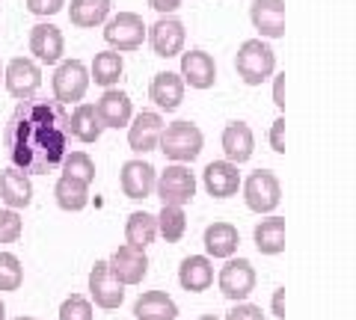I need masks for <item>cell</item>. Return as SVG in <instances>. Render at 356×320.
<instances>
[{
	"instance_id": "42",
	"label": "cell",
	"mask_w": 356,
	"mask_h": 320,
	"mask_svg": "<svg viewBox=\"0 0 356 320\" xmlns=\"http://www.w3.org/2000/svg\"><path fill=\"white\" fill-rule=\"evenodd\" d=\"M273 314L276 317H285V288H280L273 294Z\"/></svg>"
},
{
	"instance_id": "20",
	"label": "cell",
	"mask_w": 356,
	"mask_h": 320,
	"mask_svg": "<svg viewBox=\"0 0 356 320\" xmlns=\"http://www.w3.org/2000/svg\"><path fill=\"white\" fill-rule=\"evenodd\" d=\"M252 149H255V137H252V128L247 122H229L222 128V151L232 163H247L252 158Z\"/></svg>"
},
{
	"instance_id": "10",
	"label": "cell",
	"mask_w": 356,
	"mask_h": 320,
	"mask_svg": "<svg viewBox=\"0 0 356 320\" xmlns=\"http://www.w3.org/2000/svg\"><path fill=\"white\" fill-rule=\"evenodd\" d=\"M42 86V71L39 65L27 60V57H15L6 65V92L18 98V101H27V98H36Z\"/></svg>"
},
{
	"instance_id": "27",
	"label": "cell",
	"mask_w": 356,
	"mask_h": 320,
	"mask_svg": "<svg viewBox=\"0 0 356 320\" xmlns=\"http://www.w3.org/2000/svg\"><path fill=\"white\" fill-rule=\"evenodd\" d=\"M54 196H57V205L63 211H83L89 205V184L74 178V175H63L54 187Z\"/></svg>"
},
{
	"instance_id": "43",
	"label": "cell",
	"mask_w": 356,
	"mask_h": 320,
	"mask_svg": "<svg viewBox=\"0 0 356 320\" xmlns=\"http://www.w3.org/2000/svg\"><path fill=\"white\" fill-rule=\"evenodd\" d=\"M0 320H6V308H3V303H0Z\"/></svg>"
},
{
	"instance_id": "15",
	"label": "cell",
	"mask_w": 356,
	"mask_h": 320,
	"mask_svg": "<svg viewBox=\"0 0 356 320\" xmlns=\"http://www.w3.org/2000/svg\"><path fill=\"white\" fill-rule=\"evenodd\" d=\"M158 187V172L146 160H128L122 167V193L128 199H149Z\"/></svg>"
},
{
	"instance_id": "34",
	"label": "cell",
	"mask_w": 356,
	"mask_h": 320,
	"mask_svg": "<svg viewBox=\"0 0 356 320\" xmlns=\"http://www.w3.org/2000/svg\"><path fill=\"white\" fill-rule=\"evenodd\" d=\"M21 282H24L21 261L13 252H0V291H18Z\"/></svg>"
},
{
	"instance_id": "23",
	"label": "cell",
	"mask_w": 356,
	"mask_h": 320,
	"mask_svg": "<svg viewBox=\"0 0 356 320\" xmlns=\"http://www.w3.org/2000/svg\"><path fill=\"white\" fill-rule=\"evenodd\" d=\"M178 282H181V288L191 291V294L208 291L211 282H214V267H211V261L205 255H191V258L181 261V267H178Z\"/></svg>"
},
{
	"instance_id": "13",
	"label": "cell",
	"mask_w": 356,
	"mask_h": 320,
	"mask_svg": "<svg viewBox=\"0 0 356 320\" xmlns=\"http://www.w3.org/2000/svg\"><path fill=\"white\" fill-rule=\"evenodd\" d=\"M184 39H187V33H184V24L178 18H161L149 27V45L163 60L178 57L184 48Z\"/></svg>"
},
{
	"instance_id": "9",
	"label": "cell",
	"mask_w": 356,
	"mask_h": 320,
	"mask_svg": "<svg viewBox=\"0 0 356 320\" xmlns=\"http://www.w3.org/2000/svg\"><path fill=\"white\" fill-rule=\"evenodd\" d=\"M89 294H92L95 305L107 308V312H113V308L122 305V300H125V285L113 276L110 261H95L92 273H89Z\"/></svg>"
},
{
	"instance_id": "36",
	"label": "cell",
	"mask_w": 356,
	"mask_h": 320,
	"mask_svg": "<svg viewBox=\"0 0 356 320\" xmlns=\"http://www.w3.org/2000/svg\"><path fill=\"white\" fill-rule=\"evenodd\" d=\"M21 231H24V223H21V217L15 214V208L0 211V244H15L21 237Z\"/></svg>"
},
{
	"instance_id": "31",
	"label": "cell",
	"mask_w": 356,
	"mask_h": 320,
	"mask_svg": "<svg viewBox=\"0 0 356 320\" xmlns=\"http://www.w3.org/2000/svg\"><path fill=\"white\" fill-rule=\"evenodd\" d=\"M122 69H125V62H122V53L119 51H102L95 53L92 60V77L98 86H113L119 77H122Z\"/></svg>"
},
{
	"instance_id": "4",
	"label": "cell",
	"mask_w": 356,
	"mask_h": 320,
	"mask_svg": "<svg viewBox=\"0 0 356 320\" xmlns=\"http://www.w3.org/2000/svg\"><path fill=\"white\" fill-rule=\"evenodd\" d=\"M243 199H247V208L255 214H270L276 211L282 199V187L280 178L270 169H255L247 181H243Z\"/></svg>"
},
{
	"instance_id": "45",
	"label": "cell",
	"mask_w": 356,
	"mask_h": 320,
	"mask_svg": "<svg viewBox=\"0 0 356 320\" xmlns=\"http://www.w3.org/2000/svg\"><path fill=\"white\" fill-rule=\"evenodd\" d=\"M15 320H36V317H15Z\"/></svg>"
},
{
	"instance_id": "5",
	"label": "cell",
	"mask_w": 356,
	"mask_h": 320,
	"mask_svg": "<svg viewBox=\"0 0 356 320\" xmlns=\"http://www.w3.org/2000/svg\"><path fill=\"white\" fill-rule=\"evenodd\" d=\"M158 199L163 205H187V202H193V196H196V178H193V172L181 167V163H175V167H166L161 172V178H158Z\"/></svg>"
},
{
	"instance_id": "8",
	"label": "cell",
	"mask_w": 356,
	"mask_h": 320,
	"mask_svg": "<svg viewBox=\"0 0 356 320\" xmlns=\"http://www.w3.org/2000/svg\"><path fill=\"white\" fill-rule=\"evenodd\" d=\"M217 282H220V294L226 296V300L241 303V300H247L255 288V270L247 258H229L222 264Z\"/></svg>"
},
{
	"instance_id": "28",
	"label": "cell",
	"mask_w": 356,
	"mask_h": 320,
	"mask_svg": "<svg viewBox=\"0 0 356 320\" xmlns=\"http://www.w3.org/2000/svg\"><path fill=\"white\" fill-rule=\"evenodd\" d=\"M255 246H259L261 255H280L285 249V219L282 217L261 219L255 226Z\"/></svg>"
},
{
	"instance_id": "38",
	"label": "cell",
	"mask_w": 356,
	"mask_h": 320,
	"mask_svg": "<svg viewBox=\"0 0 356 320\" xmlns=\"http://www.w3.org/2000/svg\"><path fill=\"white\" fill-rule=\"evenodd\" d=\"M65 6V0H27V9L33 15H57Z\"/></svg>"
},
{
	"instance_id": "18",
	"label": "cell",
	"mask_w": 356,
	"mask_h": 320,
	"mask_svg": "<svg viewBox=\"0 0 356 320\" xmlns=\"http://www.w3.org/2000/svg\"><path fill=\"white\" fill-rule=\"evenodd\" d=\"M181 77L193 90H211L217 81V65L214 57L205 51H187L181 53Z\"/></svg>"
},
{
	"instance_id": "29",
	"label": "cell",
	"mask_w": 356,
	"mask_h": 320,
	"mask_svg": "<svg viewBox=\"0 0 356 320\" xmlns=\"http://www.w3.org/2000/svg\"><path fill=\"white\" fill-rule=\"evenodd\" d=\"M158 237V217H152L146 211H134L125 223V240L137 249H146Z\"/></svg>"
},
{
	"instance_id": "40",
	"label": "cell",
	"mask_w": 356,
	"mask_h": 320,
	"mask_svg": "<svg viewBox=\"0 0 356 320\" xmlns=\"http://www.w3.org/2000/svg\"><path fill=\"white\" fill-rule=\"evenodd\" d=\"M149 6L154 12H175V9L181 6V0H149Z\"/></svg>"
},
{
	"instance_id": "35",
	"label": "cell",
	"mask_w": 356,
	"mask_h": 320,
	"mask_svg": "<svg viewBox=\"0 0 356 320\" xmlns=\"http://www.w3.org/2000/svg\"><path fill=\"white\" fill-rule=\"evenodd\" d=\"M60 320H92V303L81 294H72L60 305Z\"/></svg>"
},
{
	"instance_id": "17",
	"label": "cell",
	"mask_w": 356,
	"mask_h": 320,
	"mask_svg": "<svg viewBox=\"0 0 356 320\" xmlns=\"http://www.w3.org/2000/svg\"><path fill=\"white\" fill-rule=\"evenodd\" d=\"M202 178H205V190L214 196V199L235 196L238 187H241L238 163H232V160H214V163H208L205 172H202Z\"/></svg>"
},
{
	"instance_id": "11",
	"label": "cell",
	"mask_w": 356,
	"mask_h": 320,
	"mask_svg": "<svg viewBox=\"0 0 356 320\" xmlns=\"http://www.w3.org/2000/svg\"><path fill=\"white\" fill-rule=\"evenodd\" d=\"M161 134H163V119L161 113H152V110H143L131 119L128 125V146L137 154L154 151L161 146Z\"/></svg>"
},
{
	"instance_id": "26",
	"label": "cell",
	"mask_w": 356,
	"mask_h": 320,
	"mask_svg": "<svg viewBox=\"0 0 356 320\" xmlns=\"http://www.w3.org/2000/svg\"><path fill=\"white\" fill-rule=\"evenodd\" d=\"M104 130V122L98 116V107L95 104H77L74 113H72V134L74 140L81 142H98Z\"/></svg>"
},
{
	"instance_id": "6",
	"label": "cell",
	"mask_w": 356,
	"mask_h": 320,
	"mask_svg": "<svg viewBox=\"0 0 356 320\" xmlns=\"http://www.w3.org/2000/svg\"><path fill=\"white\" fill-rule=\"evenodd\" d=\"M89 90V69L81 60H65L54 71V98L60 104L81 101Z\"/></svg>"
},
{
	"instance_id": "19",
	"label": "cell",
	"mask_w": 356,
	"mask_h": 320,
	"mask_svg": "<svg viewBox=\"0 0 356 320\" xmlns=\"http://www.w3.org/2000/svg\"><path fill=\"white\" fill-rule=\"evenodd\" d=\"M149 98L154 104H158L161 110H166V113H172V110H178V104L184 101V77L175 74V71H161L154 74V81L149 86Z\"/></svg>"
},
{
	"instance_id": "33",
	"label": "cell",
	"mask_w": 356,
	"mask_h": 320,
	"mask_svg": "<svg viewBox=\"0 0 356 320\" xmlns=\"http://www.w3.org/2000/svg\"><path fill=\"white\" fill-rule=\"evenodd\" d=\"M63 175H74L86 184L95 181V163L86 151H69V158L63 160Z\"/></svg>"
},
{
	"instance_id": "14",
	"label": "cell",
	"mask_w": 356,
	"mask_h": 320,
	"mask_svg": "<svg viewBox=\"0 0 356 320\" xmlns=\"http://www.w3.org/2000/svg\"><path fill=\"white\" fill-rule=\"evenodd\" d=\"M250 18L264 39L285 36V0H252Z\"/></svg>"
},
{
	"instance_id": "22",
	"label": "cell",
	"mask_w": 356,
	"mask_h": 320,
	"mask_svg": "<svg viewBox=\"0 0 356 320\" xmlns=\"http://www.w3.org/2000/svg\"><path fill=\"white\" fill-rule=\"evenodd\" d=\"M0 199L9 208H27L33 202V184L24 169L13 167V169L0 172Z\"/></svg>"
},
{
	"instance_id": "2",
	"label": "cell",
	"mask_w": 356,
	"mask_h": 320,
	"mask_svg": "<svg viewBox=\"0 0 356 320\" xmlns=\"http://www.w3.org/2000/svg\"><path fill=\"white\" fill-rule=\"evenodd\" d=\"M235 69L238 77L247 86H261L267 77L276 71V53L273 48L261 39H247L243 45L238 48V57H235Z\"/></svg>"
},
{
	"instance_id": "32",
	"label": "cell",
	"mask_w": 356,
	"mask_h": 320,
	"mask_svg": "<svg viewBox=\"0 0 356 320\" xmlns=\"http://www.w3.org/2000/svg\"><path fill=\"white\" fill-rule=\"evenodd\" d=\"M158 231L163 235L166 244H178L187 231V217L181 205H163L158 214Z\"/></svg>"
},
{
	"instance_id": "25",
	"label": "cell",
	"mask_w": 356,
	"mask_h": 320,
	"mask_svg": "<svg viewBox=\"0 0 356 320\" xmlns=\"http://www.w3.org/2000/svg\"><path fill=\"white\" fill-rule=\"evenodd\" d=\"M241 244V235L232 223H214L205 228V249L214 258H232Z\"/></svg>"
},
{
	"instance_id": "44",
	"label": "cell",
	"mask_w": 356,
	"mask_h": 320,
	"mask_svg": "<svg viewBox=\"0 0 356 320\" xmlns=\"http://www.w3.org/2000/svg\"><path fill=\"white\" fill-rule=\"evenodd\" d=\"M199 320H217L214 314H202V317H199Z\"/></svg>"
},
{
	"instance_id": "3",
	"label": "cell",
	"mask_w": 356,
	"mask_h": 320,
	"mask_svg": "<svg viewBox=\"0 0 356 320\" xmlns=\"http://www.w3.org/2000/svg\"><path fill=\"white\" fill-rule=\"evenodd\" d=\"M202 142H205L202 130H199L193 122L181 119V122H172V125L163 128L161 151L175 163H191V160H196L199 154H202Z\"/></svg>"
},
{
	"instance_id": "41",
	"label": "cell",
	"mask_w": 356,
	"mask_h": 320,
	"mask_svg": "<svg viewBox=\"0 0 356 320\" xmlns=\"http://www.w3.org/2000/svg\"><path fill=\"white\" fill-rule=\"evenodd\" d=\"M273 104L276 107H285V74H280L276 77V86H273Z\"/></svg>"
},
{
	"instance_id": "1",
	"label": "cell",
	"mask_w": 356,
	"mask_h": 320,
	"mask_svg": "<svg viewBox=\"0 0 356 320\" xmlns=\"http://www.w3.org/2000/svg\"><path fill=\"white\" fill-rule=\"evenodd\" d=\"M72 116L60 101L27 98L18 101L3 128V146L13 167L27 175H44L63 167L72 151Z\"/></svg>"
},
{
	"instance_id": "16",
	"label": "cell",
	"mask_w": 356,
	"mask_h": 320,
	"mask_svg": "<svg viewBox=\"0 0 356 320\" xmlns=\"http://www.w3.org/2000/svg\"><path fill=\"white\" fill-rule=\"evenodd\" d=\"M63 48H65V42H63V33L57 24L42 21V24H36L30 30V53H36L39 62H44V65L60 62Z\"/></svg>"
},
{
	"instance_id": "12",
	"label": "cell",
	"mask_w": 356,
	"mask_h": 320,
	"mask_svg": "<svg viewBox=\"0 0 356 320\" xmlns=\"http://www.w3.org/2000/svg\"><path fill=\"white\" fill-rule=\"evenodd\" d=\"M110 270L122 285H140L149 273V258H146V249H137V246H119L113 255H110Z\"/></svg>"
},
{
	"instance_id": "37",
	"label": "cell",
	"mask_w": 356,
	"mask_h": 320,
	"mask_svg": "<svg viewBox=\"0 0 356 320\" xmlns=\"http://www.w3.org/2000/svg\"><path fill=\"white\" fill-rule=\"evenodd\" d=\"M226 320H267V317H264V312H261L259 305H252V303H238V305L229 312Z\"/></svg>"
},
{
	"instance_id": "7",
	"label": "cell",
	"mask_w": 356,
	"mask_h": 320,
	"mask_svg": "<svg viewBox=\"0 0 356 320\" xmlns=\"http://www.w3.org/2000/svg\"><path fill=\"white\" fill-rule=\"evenodd\" d=\"M104 39L113 51H137L146 39V24L137 12H119L107 21Z\"/></svg>"
},
{
	"instance_id": "21",
	"label": "cell",
	"mask_w": 356,
	"mask_h": 320,
	"mask_svg": "<svg viewBox=\"0 0 356 320\" xmlns=\"http://www.w3.org/2000/svg\"><path fill=\"white\" fill-rule=\"evenodd\" d=\"M95 107H98V116H102L104 128H116L119 130V128L131 125V119H134L131 98L125 92H119V90H107Z\"/></svg>"
},
{
	"instance_id": "24",
	"label": "cell",
	"mask_w": 356,
	"mask_h": 320,
	"mask_svg": "<svg viewBox=\"0 0 356 320\" xmlns=\"http://www.w3.org/2000/svg\"><path fill=\"white\" fill-rule=\"evenodd\" d=\"M134 317L137 320H175L178 305L163 291H146L134 303Z\"/></svg>"
},
{
	"instance_id": "39",
	"label": "cell",
	"mask_w": 356,
	"mask_h": 320,
	"mask_svg": "<svg viewBox=\"0 0 356 320\" xmlns=\"http://www.w3.org/2000/svg\"><path fill=\"white\" fill-rule=\"evenodd\" d=\"M270 146L276 154H285V119H276L270 128Z\"/></svg>"
},
{
	"instance_id": "30",
	"label": "cell",
	"mask_w": 356,
	"mask_h": 320,
	"mask_svg": "<svg viewBox=\"0 0 356 320\" xmlns=\"http://www.w3.org/2000/svg\"><path fill=\"white\" fill-rule=\"evenodd\" d=\"M110 15V0H72L69 21L74 27H95L107 21Z\"/></svg>"
}]
</instances>
